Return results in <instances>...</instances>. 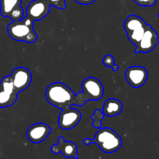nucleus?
<instances>
[{
  "label": "nucleus",
  "mask_w": 159,
  "mask_h": 159,
  "mask_svg": "<svg viewBox=\"0 0 159 159\" xmlns=\"http://www.w3.org/2000/svg\"><path fill=\"white\" fill-rule=\"evenodd\" d=\"M45 96L49 103L61 110L71 107L75 102V94L72 89L61 82L48 85Z\"/></svg>",
  "instance_id": "obj_1"
},
{
  "label": "nucleus",
  "mask_w": 159,
  "mask_h": 159,
  "mask_svg": "<svg viewBox=\"0 0 159 159\" xmlns=\"http://www.w3.org/2000/svg\"><path fill=\"white\" fill-rule=\"evenodd\" d=\"M34 23L33 20L26 16L20 20H16L8 25V34L16 41L34 43L37 40L38 35L34 29Z\"/></svg>",
  "instance_id": "obj_2"
},
{
  "label": "nucleus",
  "mask_w": 159,
  "mask_h": 159,
  "mask_svg": "<svg viewBox=\"0 0 159 159\" xmlns=\"http://www.w3.org/2000/svg\"><path fill=\"white\" fill-rule=\"evenodd\" d=\"M82 91L75 95V106L83 107L89 100H100L104 93V87L100 81L94 77H88L82 83Z\"/></svg>",
  "instance_id": "obj_3"
},
{
  "label": "nucleus",
  "mask_w": 159,
  "mask_h": 159,
  "mask_svg": "<svg viewBox=\"0 0 159 159\" xmlns=\"http://www.w3.org/2000/svg\"><path fill=\"white\" fill-rule=\"evenodd\" d=\"M92 144L99 146L101 151L110 154L116 152L121 148L123 141L120 136L110 127L99 128L95 138L92 140Z\"/></svg>",
  "instance_id": "obj_4"
},
{
  "label": "nucleus",
  "mask_w": 159,
  "mask_h": 159,
  "mask_svg": "<svg viewBox=\"0 0 159 159\" xmlns=\"http://www.w3.org/2000/svg\"><path fill=\"white\" fill-rule=\"evenodd\" d=\"M18 93L16 91L10 75L5 76L0 81V108L13 105L17 100Z\"/></svg>",
  "instance_id": "obj_5"
},
{
  "label": "nucleus",
  "mask_w": 159,
  "mask_h": 159,
  "mask_svg": "<svg viewBox=\"0 0 159 159\" xmlns=\"http://www.w3.org/2000/svg\"><path fill=\"white\" fill-rule=\"evenodd\" d=\"M159 43L158 34L151 25L147 24L141 40L136 45L135 53H148L153 51Z\"/></svg>",
  "instance_id": "obj_6"
},
{
  "label": "nucleus",
  "mask_w": 159,
  "mask_h": 159,
  "mask_svg": "<svg viewBox=\"0 0 159 159\" xmlns=\"http://www.w3.org/2000/svg\"><path fill=\"white\" fill-rule=\"evenodd\" d=\"M22 0H0V12L3 17H9L12 21L20 20L24 17L21 7Z\"/></svg>",
  "instance_id": "obj_7"
},
{
  "label": "nucleus",
  "mask_w": 159,
  "mask_h": 159,
  "mask_svg": "<svg viewBox=\"0 0 159 159\" xmlns=\"http://www.w3.org/2000/svg\"><path fill=\"white\" fill-rule=\"evenodd\" d=\"M82 119V113L79 110L71 107L62 109L59 114L58 126L63 130H71L75 127Z\"/></svg>",
  "instance_id": "obj_8"
},
{
  "label": "nucleus",
  "mask_w": 159,
  "mask_h": 159,
  "mask_svg": "<svg viewBox=\"0 0 159 159\" xmlns=\"http://www.w3.org/2000/svg\"><path fill=\"white\" fill-rule=\"evenodd\" d=\"M12 84L17 93L26 89L32 82V74L28 68L18 67L12 70L10 75Z\"/></svg>",
  "instance_id": "obj_9"
},
{
  "label": "nucleus",
  "mask_w": 159,
  "mask_h": 159,
  "mask_svg": "<svg viewBox=\"0 0 159 159\" xmlns=\"http://www.w3.org/2000/svg\"><path fill=\"white\" fill-rule=\"evenodd\" d=\"M148 72L147 69L142 66L129 67L125 71V79L129 85L133 88H140L147 82Z\"/></svg>",
  "instance_id": "obj_10"
},
{
  "label": "nucleus",
  "mask_w": 159,
  "mask_h": 159,
  "mask_svg": "<svg viewBox=\"0 0 159 159\" xmlns=\"http://www.w3.org/2000/svg\"><path fill=\"white\" fill-rule=\"evenodd\" d=\"M51 6L45 0H33L26 7V17L33 21H38L44 18L50 12Z\"/></svg>",
  "instance_id": "obj_11"
},
{
  "label": "nucleus",
  "mask_w": 159,
  "mask_h": 159,
  "mask_svg": "<svg viewBox=\"0 0 159 159\" xmlns=\"http://www.w3.org/2000/svg\"><path fill=\"white\" fill-rule=\"evenodd\" d=\"M51 131V128L43 123H37L28 128L26 137L30 142L39 144L46 140Z\"/></svg>",
  "instance_id": "obj_12"
},
{
  "label": "nucleus",
  "mask_w": 159,
  "mask_h": 159,
  "mask_svg": "<svg viewBox=\"0 0 159 159\" xmlns=\"http://www.w3.org/2000/svg\"><path fill=\"white\" fill-rule=\"evenodd\" d=\"M51 151L54 155L61 153L63 156L67 158H79L78 148L76 144L72 141H66L63 137H59L57 139V144L53 145Z\"/></svg>",
  "instance_id": "obj_13"
},
{
  "label": "nucleus",
  "mask_w": 159,
  "mask_h": 159,
  "mask_svg": "<svg viewBox=\"0 0 159 159\" xmlns=\"http://www.w3.org/2000/svg\"><path fill=\"white\" fill-rule=\"evenodd\" d=\"M123 104L116 99H109L104 102L102 107V113L108 117H113L122 112Z\"/></svg>",
  "instance_id": "obj_14"
},
{
  "label": "nucleus",
  "mask_w": 159,
  "mask_h": 159,
  "mask_svg": "<svg viewBox=\"0 0 159 159\" xmlns=\"http://www.w3.org/2000/svg\"><path fill=\"white\" fill-rule=\"evenodd\" d=\"M146 24L147 23H145V21L140 16L135 15H129L124 21V28L127 34H128L138 28L144 27L146 26Z\"/></svg>",
  "instance_id": "obj_15"
},
{
  "label": "nucleus",
  "mask_w": 159,
  "mask_h": 159,
  "mask_svg": "<svg viewBox=\"0 0 159 159\" xmlns=\"http://www.w3.org/2000/svg\"><path fill=\"white\" fill-rule=\"evenodd\" d=\"M146 26H147V24H146ZM146 26H144V27L138 28V29L132 31L131 33L127 34V37H128L129 40H130L132 43H134L135 46L138 44V42L141 40V38H142L143 35H144V31H145Z\"/></svg>",
  "instance_id": "obj_16"
},
{
  "label": "nucleus",
  "mask_w": 159,
  "mask_h": 159,
  "mask_svg": "<svg viewBox=\"0 0 159 159\" xmlns=\"http://www.w3.org/2000/svg\"><path fill=\"white\" fill-rule=\"evenodd\" d=\"M105 115L100 110H96L91 118L93 119V126L96 129H99L102 127V120Z\"/></svg>",
  "instance_id": "obj_17"
},
{
  "label": "nucleus",
  "mask_w": 159,
  "mask_h": 159,
  "mask_svg": "<svg viewBox=\"0 0 159 159\" xmlns=\"http://www.w3.org/2000/svg\"><path fill=\"white\" fill-rule=\"evenodd\" d=\"M102 63L105 66L108 67V68H111L113 71H117L119 69V66L115 65L114 63V57L110 54H107L102 59Z\"/></svg>",
  "instance_id": "obj_18"
},
{
  "label": "nucleus",
  "mask_w": 159,
  "mask_h": 159,
  "mask_svg": "<svg viewBox=\"0 0 159 159\" xmlns=\"http://www.w3.org/2000/svg\"><path fill=\"white\" fill-rule=\"evenodd\" d=\"M51 6H54L57 9H65L66 8V0H45Z\"/></svg>",
  "instance_id": "obj_19"
},
{
  "label": "nucleus",
  "mask_w": 159,
  "mask_h": 159,
  "mask_svg": "<svg viewBox=\"0 0 159 159\" xmlns=\"http://www.w3.org/2000/svg\"><path fill=\"white\" fill-rule=\"evenodd\" d=\"M136 4L141 6H145V7H150L153 6L156 3L157 0H133Z\"/></svg>",
  "instance_id": "obj_20"
},
{
  "label": "nucleus",
  "mask_w": 159,
  "mask_h": 159,
  "mask_svg": "<svg viewBox=\"0 0 159 159\" xmlns=\"http://www.w3.org/2000/svg\"><path fill=\"white\" fill-rule=\"evenodd\" d=\"M75 1L80 5H85V6H86V5L92 4L94 2H96V0H75Z\"/></svg>",
  "instance_id": "obj_21"
},
{
  "label": "nucleus",
  "mask_w": 159,
  "mask_h": 159,
  "mask_svg": "<svg viewBox=\"0 0 159 159\" xmlns=\"http://www.w3.org/2000/svg\"><path fill=\"white\" fill-rule=\"evenodd\" d=\"M158 16V17H159V14H158V16Z\"/></svg>",
  "instance_id": "obj_22"
}]
</instances>
